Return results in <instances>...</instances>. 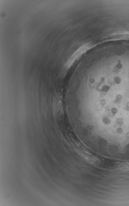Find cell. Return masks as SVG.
Returning a JSON list of instances; mask_svg holds the SVG:
<instances>
[{
	"label": "cell",
	"instance_id": "obj_1",
	"mask_svg": "<svg viewBox=\"0 0 129 206\" xmlns=\"http://www.w3.org/2000/svg\"><path fill=\"white\" fill-rule=\"evenodd\" d=\"M92 47V46L91 44L89 43L83 44L80 47L72 54L71 57L68 60L64 65V68L66 70L70 69L76 61L78 60L83 55L86 53L87 51L90 50Z\"/></svg>",
	"mask_w": 129,
	"mask_h": 206
}]
</instances>
